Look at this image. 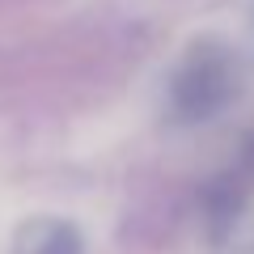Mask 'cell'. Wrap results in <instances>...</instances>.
Instances as JSON below:
<instances>
[{
    "label": "cell",
    "mask_w": 254,
    "mask_h": 254,
    "mask_svg": "<svg viewBox=\"0 0 254 254\" xmlns=\"http://www.w3.org/2000/svg\"><path fill=\"white\" fill-rule=\"evenodd\" d=\"M242 93V60L220 34L190 38L165 76V119L174 127H199L225 115Z\"/></svg>",
    "instance_id": "1"
},
{
    "label": "cell",
    "mask_w": 254,
    "mask_h": 254,
    "mask_svg": "<svg viewBox=\"0 0 254 254\" xmlns=\"http://www.w3.org/2000/svg\"><path fill=\"white\" fill-rule=\"evenodd\" d=\"M9 254H85V233L68 216H26L13 229Z\"/></svg>",
    "instance_id": "2"
}]
</instances>
